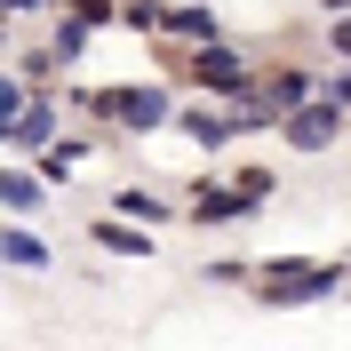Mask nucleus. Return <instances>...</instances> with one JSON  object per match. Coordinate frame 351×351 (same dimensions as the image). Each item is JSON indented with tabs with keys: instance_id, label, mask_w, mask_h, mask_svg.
<instances>
[{
	"instance_id": "20e7f679",
	"label": "nucleus",
	"mask_w": 351,
	"mask_h": 351,
	"mask_svg": "<svg viewBox=\"0 0 351 351\" xmlns=\"http://www.w3.org/2000/svg\"><path fill=\"white\" fill-rule=\"evenodd\" d=\"M192 80H208V88H240V64H232L223 48H208V56L192 64Z\"/></svg>"
},
{
	"instance_id": "7ed1b4c3",
	"label": "nucleus",
	"mask_w": 351,
	"mask_h": 351,
	"mask_svg": "<svg viewBox=\"0 0 351 351\" xmlns=\"http://www.w3.org/2000/svg\"><path fill=\"white\" fill-rule=\"evenodd\" d=\"M104 104L120 112V120H136V128H152V120H160V96H152V88H128V96H104Z\"/></svg>"
},
{
	"instance_id": "f03ea898",
	"label": "nucleus",
	"mask_w": 351,
	"mask_h": 351,
	"mask_svg": "<svg viewBox=\"0 0 351 351\" xmlns=\"http://www.w3.org/2000/svg\"><path fill=\"white\" fill-rule=\"evenodd\" d=\"M287 144H295V152L335 144V112H328V104H319V112H295V120H287Z\"/></svg>"
},
{
	"instance_id": "f257e3e1",
	"label": "nucleus",
	"mask_w": 351,
	"mask_h": 351,
	"mask_svg": "<svg viewBox=\"0 0 351 351\" xmlns=\"http://www.w3.org/2000/svg\"><path fill=\"white\" fill-rule=\"evenodd\" d=\"M328 287H335V271H271L263 295L271 304H304V295H328Z\"/></svg>"
},
{
	"instance_id": "0eeeda50",
	"label": "nucleus",
	"mask_w": 351,
	"mask_h": 351,
	"mask_svg": "<svg viewBox=\"0 0 351 351\" xmlns=\"http://www.w3.org/2000/svg\"><path fill=\"white\" fill-rule=\"evenodd\" d=\"M8 263H24V271H32V263H48V247L24 240V232H8Z\"/></svg>"
},
{
	"instance_id": "6e6552de",
	"label": "nucleus",
	"mask_w": 351,
	"mask_h": 351,
	"mask_svg": "<svg viewBox=\"0 0 351 351\" xmlns=\"http://www.w3.org/2000/svg\"><path fill=\"white\" fill-rule=\"evenodd\" d=\"M16 8H40V0H16Z\"/></svg>"
},
{
	"instance_id": "39448f33",
	"label": "nucleus",
	"mask_w": 351,
	"mask_h": 351,
	"mask_svg": "<svg viewBox=\"0 0 351 351\" xmlns=\"http://www.w3.org/2000/svg\"><path fill=\"white\" fill-rule=\"evenodd\" d=\"M0 192H8V208H16V216H32V208H40V184H32L24 168H8V184H0Z\"/></svg>"
},
{
	"instance_id": "423d86ee",
	"label": "nucleus",
	"mask_w": 351,
	"mask_h": 351,
	"mask_svg": "<svg viewBox=\"0 0 351 351\" xmlns=\"http://www.w3.org/2000/svg\"><path fill=\"white\" fill-rule=\"evenodd\" d=\"M96 240H104V247H120V256H144V247H152V240H144V232H120V223H104Z\"/></svg>"
}]
</instances>
